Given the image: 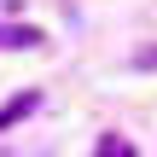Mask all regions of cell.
I'll return each instance as SVG.
<instances>
[{"mask_svg":"<svg viewBox=\"0 0 157 157\" xmlns=\"http://www.w3.org/2000/svg\"><path fill=\"white\" fill-rule=\"evenodd\" d=\"M23 47H41V29L35 23H0V52H23Z\"/></svg>","mask_w":157,"mask_h":157,"instance_id":"cell-1","label":"cell"},{"mask_svg":"<svg viewBox=\"0 0 157 157\" xmlns=\"http://www.w3.org/2000/svg\"><path fill=\"white\" fill-rule=\"evenodd\" d=\"M35 105H41V93H17V99H6V105H0V128H12V122H23V117H29Z\"/></svg>","mask_w":157,"mask_h":157,"instance_id":"cell-2","label":"cell"},{"mask_svg":"<svg viewBox=\"0 0 157 157\" xmlns=\"http://www.w3.org/2000/svg\"><path fill=\"white\" fill-rule=\"evenodd\" d=\"M93 157H140L122 134H99V146H93Z\"/></svg>","mask_w":157,"mask_h":157,"instance_id":"cell-3","label":"cell"}]
</instances>
